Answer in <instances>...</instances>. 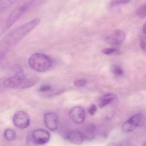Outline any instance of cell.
I'll return each instance as SVG.
<instances>
[{"label": "cell", "instance_id": "7a4b0ae2", "mask_svg": "<svg viewBox=\"0 0 146 146\" xmlns=\"http://www.w3.org/2000/svg\"><path fill=\"white\" fill-rule=\"evenodd\" d=\"M37 80L26 76L21 70L15 74L0 80V91L6 89H23L32 87Z\"/></svg>", "mask_w": 146, "mask_h": 146}, {"label": "cell", "instance_id": "8992f818", "mask_svg": "<svg viewBox=\"0 0 146 146\" xmlns=\"http://www.w3.org/2000/svg\"><path fill=\"white\" fill-rule=\"evenodd\" d=\"M142 123V116L140 114H136L123 123L122 126V129L125 133H130L140 126Z\"/></svg>", "mask_w": 146, "mask_h": 146}, {"label": "cell", "instance_id": "603a6c76", "mask_svg": "<svg viewBox=\"0 0 146 146\" xmlns=\"http://www.w3.org/2000/svg\"><path fill=\"white\" fill-rule=\"evenodd\" d=\"M126 141H121L119 142H112L108 145V146H127Z\"/></svg>", "mask_w": 146, "mask_h": 146}, {"label": "cell", "instance_id": "52a82bcc", "mask_svg": "<svg viewBox=\"0 0 146 146\" xmlns=\"http://www.w3.org/2000/svg\"><path fill=\"white\" fill-rule=\"evenodd\" d=\"M32 136L34 142L39 145L47 144L51 138L50 133L44 129H37L34 130L32 132Z\"/></svg>", "mask_w": 146, "mask_h": 146}, {"label": "cell", "instance_id": "2e32d148", "mask_svg": "<svg viewBox=\"0 0 146 146\" xmlns=\"http://www.w3.org/2000/svg\"><path fill=\"white\" fill-rule=\"evenodd\" d=\"M4 136L7 140L12 141L15 139L16 134L15 131L10 129H6L4 131Z\"/></svg>", "mask_w": 146, "mask_h": 146}, {"label": "cell", "instance_id": "7c38bea8", "mask_svg": "<svg viewBox=\"0 0 146 146\" xmlns=\"http://www.w3.org/2000/svg\"><path fill=\"white\" fill-rule=\"evenodd\" d=\"M96 133L97 129L95 125L93 123H90L85 127L82 133L85 140L91 141L95 138Z\"/></svg>", "mask_w": 146, "mask_h": 146}, {"label": "cell", "instance_id": "d6986e66", "mask_svg": "<svg viewBox=\"0 0 146 146\" xmlns=\"http://www.w3.org/2000/svg\"><path fill=\"white\" fill-rule=\"evenodd\" d=\"M131 0H111V6L112 7H115L121 4H126L128 3Z\"/></svg>", "mask_w": 146, "mask_h": 146}, {"label": "cell", "instance_id": "5bb4252c", "mask_svg": "<svg viewBox=\"0 0 146 146\" xmlns=\"http://www.w3.org/2000/svg\"><path fill=\"white\" fill-rule=\"evenodd\" d=\"M20 0H0V12L10 7Z\"/></svg>", "mask_w": 146, "mask_h": 146}, {"label": "cell", "instance_id": "6da1fadb", "mask_svg": "<svg viewBox=\"0 0 146 146\" xmlns=\"http://www.w3.org/2000/svg\"><path fill=\"white\" fill-rule=\"evenodd\" d=\"M39 19H35L25 25L14 29L7 34L0 42V58L9 50L17 44L25 36L32 31L40 22Z\"/></svg>", "mask_w": 146, "mask_h": 146}, {"label": "cell", "instance_id": "277c9868", "mask_svg": "<svg viewBox=\"0 0 146 146\" xmlns=\"http://www.w3.org/2000/svg\"><path fill=\"white\" fill-rule=\"evenodd\" d=\"M30 0L22 3L17 7L11 13L6 21L5 27L6 29L9 28L14 23H15L22 15L31 8Z\"/></svg>", "mask_w": 146, "mask_h": 146}, {"label": "cell", "instance_id": "9c48e42d", "mask_svg": "<svg viewBox=\"0 0 146 146\" xmlns=\"http://www.w3.org/2000/svg\"><path fill=\"white\" fill-rule=\"evenodd\" d=\"M44 121L46 127L51 131H55L57 129L58 116L55 112H49L45 113L44 117Z\"/></svg>", "mask_w": 146, "mask_h": 146}, {"label": "cell", "instance_id": "ac0fdd59", "mask_svg": "<svg viewBox=\"0 0 146 146\" xmlns=\"http://www.w3.org/2000/svg\"><path fill=\"white\" fill-rule=\"evenodd\" d=\"M111 71L113 74L117 76H121L124 74V72L122 68L121 67L117 65L114 66L112 67Z\"/></svg>", "mask_w": 146, "mask_h": 146}, {"label": "cell", "instance_id": "ffe728a7", "mask_svg": "<svg viewBox=\"0 0 146 146\" xmlns=\"http://www.w3.org/2000/svg\"><path fill=\"white\" fill-rule=\"evenodd\" d=\"M87 82L85 79H80L75 81L74 82L75 85L78 87H83L85 86L87 84Z\"/></svg>", "mask_w": 146, "mask_h": 146}, {"label": "cell", "instance_id": "ba28073f", "mask_svg": "<svg viewBox=\"0 0 146 146\" xmlns=\"http://www.w3.org/2000/svg\"><path fill=\"white\" fill-rule=\"evenodd\" d=\"M126 37L124 32L121 30H117L107 37L106 41L111 45H118L125 41Z\"/></svg>", "mask_w": 146, "mask_h": 146}, {"label": "cell", "instance_id": "cb8c5ba5", "mask_svg": "<svg viewBox=\"0 0 146 146\" xmlns=\"http://www.w3.org/2000/svg\"><path fill=\"white\" fill-rule=\"evenodd\" d=\"M141 48L144 50H145V38H142L141 42Z\"/></svg>", "mask_w": 146, "mask_h": 146}, {"label": "cell", "instance_id": "44dd1931", "mask_svg": "<svg viewBox=\"0 0 146 146\" xmlns=\"http://www.w3.org/2000/svg\"><path fill=\"white\" fill-rule=\"evenodd\" d=\"M117 50L113 48H106L102 50L103 54L105 55H111L116 52Z\"/></svg>", "mask_w": 146, "mask_h": 146}, {"label": "cell", "instance_id": "5b68a950", "mask_svg": "<svg viewBox=\"0 0 146 146\" xmlns=\"http://www.w3.org/2000/svg\"><path fill=\"white\" fill-rule=\"evenodd\" d=\"M14 125L19 129H24L29 127L31 122L29 115L25 111H20L14 115L13 118Z\"/></svg>", "mask_w": 146, "mask_h": 146}, {"label": "cell", "instance_id": "8fae6325", "mask_svg": "<svg viewBox=\"0 0 146 146\" xmlns=\"http://www.w3.org/2000/svg\"><path fill=\"white\" fill-rule=\"evenodd\" d=\"M66 139L70 143L77 145H81L85 141L82 133L77 130L68 132L66 135Z\"/></svg>", "mask_w": 146, "mask_h": 146}, {"label": "cell", "instance_id": "30bf717a", "mask_svg": "<svg viewBox=\"0 0 146 146\" xmlns=\"http://www.w3.org/2000/svg\"><path fill=\"white\" fill-rule=\"evenodd\" d=\"M69 116L70 119L74 123L80 124L85 121V112L82 107L75 106L70 110Z\"/></svg>", "mask_w": 146, "mask_h": 146}, {"label": "cell", "instance_id": "7402d4cb", "mask_svg": "<svg viewBox=\"0 0 146 146\" xmlns=\"http://www.w3.org/2000/svg\"><path fill=\"white\" fill-rule=\"evenodd\" d=\"M89 114L91 115H93L97 111V106L94 104H92L90 106L88 110Z\"/></svg>", "mask_w": 146, "mask_h": 146}, {"label": "cell", "instance_id": "9a60e30c", "mask_svg": "<svg viewBox=\"0 0 146 146\" xmlns=\"http://www.w3.org/2000/svg\"><path fill=\"white\" fill-rule=\"evenodd\" d=\"M53 91V88L49 84H43L39 87L38 92L42 95H45L49 94Z\"/></svg>", "mask_w": 146, "mask_h": 146}, {"label": "cell", "instance_id": "d4e9b609", "mask_svg": "<svg viewBox=\"0 0 146 146\" xmlns=\"http://www.w3.org/2000/svg\"><path fill=\"white\" fill-rule=\"evenodd\" d=\"M142 146H146V143H145H145H144V144H143V145H142Z\"/></svg>", "mask_w": 146, "mask_h": 146}, {"label": "cell", "instance_id": "e0dca14e", "mask_svg": "<svg viewBox=\"0 0 146 146\" xmlns=\"http://www.w3.org/2000/svg\"><path fill=\"white\" fill-rule=\"evenodd\" d=\"M137 15L140 18H145L146 15V6L145 3L142 4L140 6L136 11Z\"/></svg>", "mask_w": 146, "mask_h": 146}, {"label": "cell", "instance_id": "3957f363", "mask_svg": "<svg viewBox=\"0 0 146 146\" xmlns=\"http://www.w3.org/2000/svg\"><path fill=\"white\" fill-rule=\"evenodd\" d=\"M28 64L33 70L39 72H45L51 67L52 62L51 58L46 55L35 53L30 56Z\"/></svg>", "mask_w": 146, "mask_h": 146}, {"label": "cell", "instance_id": "4fadbf2b", "mask_svg": "<svg viewBox=\"0 0 146 146\" xmlns=\"http://www.w3.org/2000/svg\"><path fill=\"white\" fill-rule=\"evenodd\" d=\"M117 96L114 94H107L101 97L99 100V105L100 108H103L112 103L116 99Z\"/></svg>", "mask_w": 146, "mask_h": 146}]
</instances>
